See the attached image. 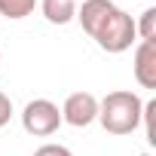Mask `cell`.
Listing matches in <instances>:
<instances>
[{
    "label": "cell",
    "instance_id": "6da1fadb",
    "mask_svg": "<svg viewBox=\"0 0 156 156\" xmlns=\"http://www.w3.org/2000/svg\"><path fill=\"white\" fill-rule=\"evenodd\" d=\"M76 22L110 55H119V52L132 49V43L138 40L135 19L126 9H119L113 0H83L76 6Z\"/></svg>",
    "mask_w": 156,
    "mask_h": 156
},
{
    "label": "cell",
    "instance_id": "7a4b0ae2",
    "mask_svg": "<svg viewBox=\"0 0 156 156\" xmlns=\"http://www.w3.org/2000/svg\"><path fill=\"white\" fill-rule=\"evenodd\" d=\"M141 116H144V101L129 89L107 92L104 101H98V122L110 135H132L141 126Z\"/></svg>",
    "mask_w": 156,
    "mask_h": 156
},
{
    "label": "cell",
    "instance_id": "3957f363",
    "mask_svg": "<svg viewBox=\"0 0 156 156\" xmlns=\"http://www.w3.org/2000/svg\"><path fill=\"white\" fill-rule=\"evenodd\" d=\"M22 126H25V132L34 135V138H49V135H55L58 126H61V110H58V104H52L49 98H34V101H28L25 110H22Z\"/></svg>",
    "mask_w": 156,
    "mask_h": 156
},
{
    "label": "cell",
    "instance_id": "277c9868",
    "mask_svg": "<svg viewBox=\"0 0 156 156\" xmlns=\"http://www.w3.org/2000/svg\"><path fill=\"white\" fill-rule=\"evenodd\" d=\"M98 119V98L92 92H73L61 104V122L73 129H86Z\"/></svg>",
    "mask_w": 156,
    "mask_h": 156
},
{
    "label": "cell",
    "instance_id": "5b68a950",
    "mask_svg": "<svg viewBox=\"0 0 156 156\" xmlns=\"http://www.w3.org/2000/svg\"><path fill=\"white\" fill-rule=\"evenodd\" d=\"M132 73L141 89H156V43L141 40L132 58Z\"/></svg>",
    "mask_w": 156,
    "mask_h": 156
},
{
    "label": "cell",
    "instance_id": "8992f818",
    "mask_svg": "<svg viewBox=\"0 0 156 156\" xmlns=\"http://www.w3.org/2000/svg\"><path fill=\"white\" fill-rule=\"evenodd\" d=\"M40 9L49 25H67L76 19V0H40Z\"/></svg>",
    "mask_w": 156,
    "mask_h": 156
},
{
    "label": "cell",
    "instance_id": "52a82bcc",
    "mask_svg": "<svg viewBox=\"0 0 156 156\" xmlns=\"http://www.w3.org/2000/svg\"><path fill=\"white\" fill-rule=\"evenodd\" d=\"M34 6H37V0H0V16L19 22V19H28Z\"/></svg>",
    "mask_w": 156,
    "mask_h": 156
},
{
    "label": "cell",
    "instance_id": "ba28073f",
    "mask_svg": "<svg viewBox=\"0 0 156 156\" xmlns=\"http://www.w3.org/2000/svg\"><path fill=\"white\" fill-rule=\"evenodd\" d=\"M135 31H138L141 40L156 43V6H150V9L141 12V22H135Z\"/></svg>",
    "mask_w": 156,
    "mask_h": 156
},
{
    "label": "cell",
    "instance_id": "9c48e42d",
    "mask_svg": "<svg viewBox=\"0 0 156 156\" xmlns=\"http://www.w3.org/2000/svg\"><path fill=\"white\" fill-rule=\"evenodd\" d=\"M34 156H73V153L64 144H43V147L34 150Z\"/></svg>",
    "mask_w": 156,
    "mask_h": 156
},
{
    "label": "cell",
    "instance_id": "30bf717a",
    "mask_svg": "<svg viewBox=\"0 0 156 156\" xmlns=\"http://www.w3.org/2000/svg\"><path fill=\"white\" fill-rule=\"evenodd\" d=\"M9 119H12V101H9L3 92H0V129H3Z\"/></svg>",
    "mask_w": 156,
    "mask_h": 156
},
{
    "label": "cell",
    "instance_id": "8fae6325",
    "mask_svg": "<svg viewBox=\"0 0 156 156\" xmlns=\"http://www.w3.org/2000/svg\"><path fill=\"white\" fill-rule=\"evenodd\" d=\"M80 3H83V0H80Z\"/></svg>",
    "mask_w": 156,
    "mask_h": 156
}]
</instances>
